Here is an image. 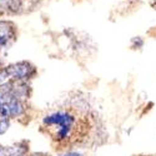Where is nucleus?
<instances>
[{
  "label": "nucleus",
  "mask_w": 156,
  "mask_h": 156,
  "mask_svg": "<svg viewBox=\"0 0 156 156\" xmlns=\"http://www.w3.org/2000/svg\"><path fill=\"white\" fill-rule=\"evenodd\" d=\"M44 124L48 126L50 125L58 126L56 139L64 140L71 134L73 129L75 127V124H76V119L75 116H73L68 111H58L53 115H49L46 118H44Z\"/></svg>",
  "instance_id": "nucleus-1"
},
{
  "label": "nucleus",
  "mask_w": 156,
  "mask_h": 156,
  "mask_svg": "<svg viewBox=\"0 0 156 156\" xmlns=\"http://www.w3.org/2000/svg\"><path fill=\"white\" fill-rule=\"evenodd\" d=\"M9 79H15V80H24L28 79L34 71L31 65L28 62H18L14 65H10L9 68L5 69Z\"/></svg>",
  "instance_id": "nucleus-2"
},
{
  "label": "nucleus",
  "mask_w": 156,
  "mask_h": 156,
  "mask_svg": "<svg viewBox=\"0 0 156 156\" xmlns=\"http://www.w3.org/2000/svg\"><path fill=\"white\" fill-rule=\"evenodd\" d=\"M11 35H12V31L10 25L8 23H0V46L6 44Z\"/></svg>",
  "instance_id": "nucleus-3"
},
{
  "label": "nucleus",
  "mask_w": 156,
  "mask_h": 156,
  "mask_svg": "<svg viewBox=\"0 0 156 156\" xmlns=\"http://www.w3.org/2000/svg\"><path fill=\"white\" fill-rule=\"evenodd\" d=\"M27 151V147L21 146V145H16V146H10L5 150V156H21Z\"/></svg>",
  "instance_id": "nucleus-4"
},
{
  "label": "nucleus",
  "mask_w": 156,
  "mask_h": 156,
  "mask_svg": "<svg viewBox=\"0 0 156 156\" xmlns=\"http://www.w3.org/2000/svg\"><path fill=\"white\" fill-rule=\"evenodd\" d=\"M9 119L5 118V116L3 115H0V135H3L4 133L8 131V129H9Z\"/></svg>",
  "instance_id": "nucleus-5"
},
{
  "label": "nucleus",
  "mask_w": 156,
  "mask_h": 156,
  "mask_svg": "<svg viewBox=\"0 0 156 156\" xmlns=\"http://www.w3.org/2000/svg\"><path fill=\"white\" fill-rule=\"evenodd\" d=\"M62 156H84V155H83V154H80V152H76V151H70V152L64 154Z\"/></svg>",
  "instance_id": "nucleus-6"
},
{
  "label": "nucleus",
  "mask_w": 156,
  "mask_h": 156,
  "mask_svg": "<svg viewBox=\"0 0 156 156\" xmlns=\"http://www.w3.org/2000/svg\"><path fill=\"white\" fill-rule=\"evenodd\" d=\"M33 156H40V155H33Z\"/></svg>",
  "instance_id": "nucleus-7"
},
{
  "label": "nucleus",
  "mask_w": 156,
  "mask_h": 156,
  "mask_svg": "<svg viewBox=\"0 0 156 156\" xmlns=\"http://www.w3.org/2000/svg\"><path fill=\"white\" fill-rule=\"evenodd\" d=\"M0 152H2V147H0Z\"/></svg>",
  "instance_id": "nucleus-8"
}]
</instances>
